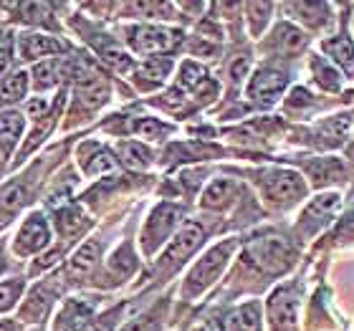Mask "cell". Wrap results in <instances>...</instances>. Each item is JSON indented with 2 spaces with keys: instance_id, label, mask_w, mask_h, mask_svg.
I'll return each instance as SVG.
<instances>
[{
  "instance_id": "obj_34",
  "label": "cell",
  "mask_w": 354,
  "mask_h": 331,
  "mask_svg": "<svg viewBox=\"0 0 354 331\" xmlns=\"http://www.w3.org/2000/svg\"><path fill=\"white\" fill-rule=\"evenodd\" d=\"M192 331H207V329H192Z\"/></svg>"
},
{
  "instance_id": "obj_8",
  "label": "cell",
  "mask_w": 354,
  "mask_h": 331,
  "mask_svg": "<svg viewBox=\"0 0 354 331\" xmlns=\"http://www.w3.org/2000/svg\"><path fill=\"white\" fill-rule=\"evenodd\" d=\"M180 41H183V33L177 28H167V26L142 23V26L127 28V46H129L134 53L149 56V59L172 51Z\"/></svg>"
},
{
  "instance_id": "obj_3",
  "label": "cell",
  "mask_w": 354,
  "mask_h": 331,
  "mask_svg": "<svg viewBox=\"0 0 354 331\" xmlns=\"http://www.w3.org/2000/svg\"><path fill=\"white\" fill-rule=\"evenodd\" d=\"M53 243H56V238H53V223L48 220V213L44 207H30L28 213L23 215V220L18 223L13 238L8 240V250L18 261H33Z\"/></svg>"
},
{
  "instance_id": "obj_21",
  "label": "cell",
  "mask_w": 354,
  "mask_h": 331,
  "mask_svg": "<svg viewBox=\"0 0 354 331\" xmlns=\"http://www.w3.org/2000/svg\"><path fill=\"white\" fill-rule=\"evenodd\" d=\"M26 294H28V276L26 273L3 276L0 278V316L6 319L10 311H18Z\"/></svg>"
},
{
  "instance_id": "obj_10",
  "label": "cell",
  "mask_w": 354,
  "mask_h": 331,
  "mask_svg": "<svg viewBox=\"0 0 354 331\" xmlns=\"http://www.w3.org/2000/svg\"><path fill=\"white\" fill-rule=\"evenodd\" d=\"M259 187L263 200L273 207H286L304 195L301 177L288 172V169H266V172H261Z\"/></svg>"
},
{
  "instance_id": "obj_13",
  "label": "cell",
  "mask_w": 354,
  "mask_h": 331,
  "mask_svg": "<svg viewBox=\"0 0 354 331\" xmlns=\"http://www.w3.org/2000/svg\"><path fill=\"white\" fill-rule=\"evenodd\" d=\"M96 316V303L84 296L64 299L51 321V331H82Z\"/></svg>"
},
{
  "instance_id": "obj_16",
  "label": "cell",
  "mask_w": 354,
  "mask_h": 331,
  "mask_svg": "<svg viewBox=\"0 0 354 331\" xmlns=\"http://www.w3.org/2000/svg\"><path fill=\"white\" fill-rule=\"evenodd\" d=\"M30 96V76L28 68H13L8 76L0 79V111L21 109L23 102Z\"/></svg>"
},
{
  "instance_id": "obj_31",
  "label": "cell",
  "mask_w": 354,
  "mask_h": 331,
  "mask_svg": "<svg viewBox=\"0 0 354 331\" xmlns=\"http://www.w3.org/2000/svg\"><path fill=\"white\" fill-rule=\"evenodd\" d=\"M314 71H317V79H319V84L324 88H337L339 86V79H337V71H334L326 61H322V59H317L314 61Z\"/></svg>"
},
{
  "instance_id": "obj_14",
  "label": "cell",
  "mask_w": 354,
  "mask_h": 331,
  "mask_svg": "<svg viewBox=\"0 0 354 331\" xmlns=\"http://www.w3.org/2000/svg\"><path fill=\"white\" fill-rule=\"evenodd\" d=\"M76 160H79V167L86 177L96 175H106V172H114L117 169V155L111 152L109 147H104L102 142H82L76 147Z\"/></svg>"
},
{
  "instance_id": "obj_20",
  "label": "cell",
  "mask_w": 354,
  "mask_h": 331,
  "mask_svg": "<svg viewBox=\"0 0 354 331\" xmlns=\"http://www.w3.org/2000/svg\"><path fill=\"white\" fill-rule=\"evenodd\" d=\"M238 195V182L230 177H215L213 182L207 185L203 195H200V207L205 210H225L233 205V200Z\"/></svg>"
},
{
  "instance_id": "obj_12",
  "label": "cell",
  "mask_w": 354,
  "mask_h": 331,
  "mask_svg": "<svg viewBox=\"0 0 354 331\" xmlns=\"http://www.w3.org/2000/svg\"><path fill=\"white\" fill-rule=\"evenodd\" d=\"M248 256L256 265H261L268 273H281L291 265V248L286 245L283 238H259L248 245Z\"/></svg>"
},
{
  "instance_id": "obj_19",
  "label": "cell",
  "mask_w": 354,
  "mask_h": 331,
  "mask_svg": "<svg viewBox=\"0 0 354 331\" xmlns=\"http://www.w3.org/2000/svg\"><path fill=\"white\" fill-rule=\"evenodd\" d=\"M268 319L273 331H288L296 321V296L288 288H279L268 301Z\"/></svg>"
},
{
  "instance_id": "obj_18",
  "label": "cell",
  "mask_w": 354,
  "mask_h": 331,
  "mask_svg": "<svg viewBox=\"0 0 354 331\" xmlns=\"http://www.w3.org/2000/svg\"><path fill=\"white\" fill-rule=\"evenodd\" d=\"M221 331H261V303L245 301L230 309L218 324Z\"/></svg>"
},
{
  "instance_id": "obj_9",
  "label": "cell",
  "mask_w": 354,
  "mask_h": 331,
  "mask_svg": "<svg viewBox=\"0 0 354 331\" xmlns=\"http://www.w3.org/2000/svg\"><path fill=\"white\" fill-rule=\"evenodd\" d=\"M104 248H106V243L99 236L86 238L82 245H76L74 253L66 258V265L61 268L64 283L66 286H82L84 281L94 278V273L102 268Z\"/></svg>"
},
{
  "instance_id": "obj_26",
  "label": "cell",
  "mask_w": 354,
  "mask_h": 331,
  "mask_svg": "<svg viewBox=\"0 0 354 331\" xmlns=\"http://www.w3.org/2000/svg\"><path fill=\"white\" fill-rule=\"evenodd\" d=\"M304 41H306L304 33L296 30L294 26H279L276 33H273V46L283 53H296L304 46Z\"/></svg>"
},
{
  "instance_id": "obj_15",
  "label": "cell",
  "mask_w": 354,
  "mask_h": 331,
  "mask_svg": "<svg viewBox=\"0 0 354 331\" xmlns=\"http://www.w3.org/2000/svg\"><path fill=\"white\" fill-rule=\"evenodd\" d=\"M283 88H286V74L279 71V68L263 66L251 76V82H248V96H251L253 104H259V106H271V104L279 99V94Z\"/></svg>"
},
{
  "instance_id": "obj_7",
  "label": "cell",
  "mask_w": 354,
  "mask_h": 331,
  "mask_svg": "<svg viewBox=\"0 0 354 331\" xmlns=\"http://www.w3.org/2000/svg\"><path fill=\"white\" fill-rule=\"evenodd\" d=\"M61 286H66L61 271L56 273V276H44L36 286L28 288L26 299H23L21 306H18V316L15 319H18L23 326L46 324V319H48V314H51V309H53V301H59Z\"/></svg>"
},
{
  "instance_id": "obj_22",
  "label": "cell",
  "mask_w": 354,
  "mask_h": 331,
  "mask_svg": "<svg viewBox=\"0 0 354 331\" xmlns=\"http://www.w3.org/2000/svg\"><path fill=\"white\" fill-rule=\"evenodd\" d=\"M339 207V195H324L317 198L309 205V210L301 215V228H306V233H314L317 228L326 225L329 218L334 215V210Z\"/></svg>"
},
{
  "instance_id": "obj_5",
  "label": "cell",
  "mask_w": 354,
  "mask_h": 331,
  "mask_svg": "<svg viewBox=\"0 0 354 331\" xmlns=\"http://www.w3.org/2000/svg\"><path fill=\"white\" fill-rule=\"evenodd\" d=\"M71 46L59 33H48V30H21L15 33V56L21 66H36L41 61H51L68 56Z\"/></svg>"
},
{
  "instance_id": "obj_29",
  "label": "cell",
  "mask_w": 354,
  "mask_h": 331,
  "mask_svg": "<svg viewBox=\"0 0 354 331\" xmlns=\"http://www.w3.org/2000/svg\"><path fill=\"white\" fill-rule=\"evenodd\" d=\"M273 6L268 3H251V6H245V13H248V23H251V30L253 36H259L263 26L268 23V15H271Z\"/></svg>"
},
{
  "instance_id": "obj_1",
  "label": "cell",
  "mask_w": 354,
  "mask_h": 331,
  "mask_svg": "<svg viewBox=\"0 0 354 331\" xmlns=\"http://www.w3.org/2000/svg\"><path fill=\"white\" fill-rule=\"evenodd\" d=\"M64 152H66V144L46 149L44 155L33 157V162H28L21 172H15L0 185V230H6L21 213H28L30 205L41 198L44 185L48 182L46 177L56 164V157Z\"/></svg>"
},
{
  "instance_id": "obj_11",
  "label": "cell",
  "mask_w": 354,
  "mask_h": 331,
  "mask_svg": "<svg viewBox=\"0 0 354 331\" xmlns=\"http://www.w3.org/2000/svg\"><path fill=\"white\" fill-rule=\"evenodd\" d=\"M28 132V119L21 109L0 111V177L13 164L18 149Z\"/></svg>"
},
{
  "instance_id": "obj_2",
  "label": "cell",
  "mask_w": 354,
  "mask_h": 331,
  "mask_svg": "<svg viewBox=\"0 0 354 331\" xmlns=\"http://www.w3.org/2000/svg\"><path fill=\"white\" fill-rule=\"evenodd\" d=\"M236 248H238L236 238H225V240H221V243H215L207 253H203V256L192 263L187 276H185L183 286H180V299H185V301H195L198 296L205 294L207 288L221 278L223 271L228 268Z\"/></svg>"
},
{
  "instance_id": "obj_4",
  "label": "cell",
  "mask_w": 354,
  "mask_h": 331,
  "mask_svg": "<svg viewBox=\"0 0 354 331\" xmlns=\"http://www.w3.org/2000/svg\"><path fill=\"white\" fill-rule=\"evenodd\" d=\"M183 215H185L183 205H177V202H157V205L149 210L147 220H145V225H142V230H140L142 256L152 258L157 250H162L165 245L170 243L172 236L183 228V225H180Z\"/></svg>"
},
{
  "instance_id": "obj_27",
  "label": "cell",
  "mask_w": 354,
  "mask_h": 331,
  "mask_svg": "<svg viewBox=\"0 0 354 331\" xmlns=\"http://www.w3.org/2000/svg\"><path fill=\"white\" fill-rule=\"evenodd\" d=\"M309 175L317 185H324L332 182V180H339L344 175V169H342L339 160H322V162L309 164Z\"/></svg>"
},
{
  "instance_id": "obj_23",
  "label": "cell",
  "mask_w": 354,
  "mask_h": 331,
  "mask_svg": "<svg viewBox=\"0 0 354 331\" xmlns=\"http://www.w3.org/2000/svg\"><path fill=\"white\" fill-rule=\"evenodd\" d=\"M117 160L124 162L129 169H147L152 164V152L147 144L134 140H124L117 144Z\"/></svg>"
},
{
  "instance_id": "obj_32",
  "label": "cell",
  "mask_w": 354,
  "mask_h": 331,
  "mask_svg": "<svg viewBox=\"0 0 354 331\" xmlns=\"http://www.w3.org/2000/svg\"><path fill=\"white\" fill-rule=\"evenodd\" d=\"M8 268H10V263H8V243L6 238H0V278L8 273Z\"/></svg>"
},
{
  "instance_id": "obj_17",
  "label": "cell",
  "mask_w": 354,
  "mask_h": 331,
  "mask_svg": "<svg viewBox=\"0 0 354 331\" xmlns=\"http://www.w3.org/2000/svg\"><path fill=\"white\" fill-rule=\"evenodd\" d=\"M172 68H175V61L167 59V56H155V59L142 61L140 66L134 68V84L140 91H155V88L165 86V82L170 79Z\"/></svg>"
},
{
  "instance_id": "obj_30",
  "label": "cell",
  "mask_w": 354,
  "mask_h": 331,
  "mask_svg": "<svg viewBox=\"0 0 354 331\" xmlns=\"http://www.w3.org/2000/svg\"><path fill=\"white\" fill-rule=\"evenodd\" d=\"M122 311H124V306H114V309H109L106 314H102V316L91 319L82 331H114L117 321L122 319Z\"/></svg>"
},
{
  "instance_id": "obj_33",
  "label": "cell",
  "mask_w": 354,
  "mask_h": 331,
  "mask_svg": "<svg viewBox=\"0 0 354 331\" xmlns=\"http://www.w3.org/2000/svg\"><path fill=\"white\" fill-rule=\"evenodd\" d=\"M26 326L18 321V319H0V331H23Z\"/></svg>"
},
{
  "instance_id": "obj_28",
  "label": "cell",
  "mask_w": 354,
  "mask_h": 331,
  "mask_svg": "<svg viewBox=\"0 0 354 331\" xmlns=\"http://www.w3.org/2000/svg\"><path fill=\"white\" fill-rule=\"evenodd\" d=\"M326 51L332 53L334 59L344 64L349 74H354V48L347 38H334V41H326Z\"/></svg>"
},
{
  "instance_id": "obj_25",
  "label": "cell",
  "mask_w": 354,
  "mask_h": 331,
  "mask_svg": "<svg viewBox=\"0 0 354 331\" xmlns=\"http://www.w3.org/2000/svg\"><path fill=\"white\" fill-rule=\"evenodd\" d=\"M132 132L147 142H162L165 137L172 132V124L160 122V119H155V117H140V119H134Z\"/></svg>"
},
{
  "instance_id": "obj_6",
  "label": "cell",
  "mask_w": 354,
  "mask_h": 331,
  "mask_svg": "<svg viewBox=\"0 0 354 331\" xmlns=\"http://www.w3.org/2000/svg\"><path fill=\"white\" fill-rule=\"evenodd\" d=\"M203 243H205V228H203V223H198V220L185 223L183 228L172 236L170 243L162 248V256H160V261H157V265H155L157 276H160V278H167V276H172L175 271H180Z\"/></svg>"
},
{
  "instance_id": "obj_24",
  "label": "cell",
  "mask_w": 354,
  "mask_h": 331,
  "mask_svg": "<svg viewBox=\"0 0 354 331\" xmlns=\"http://www.w3.org/2000/svg\"><path fill=\"white\" fill-rule=\"evenodd\" d=\"M165 311H167V303H157L149 311L134 316L132 321H127L124 326H119V331H160L165 324Z\"/></svg>"
}]
</instances>
